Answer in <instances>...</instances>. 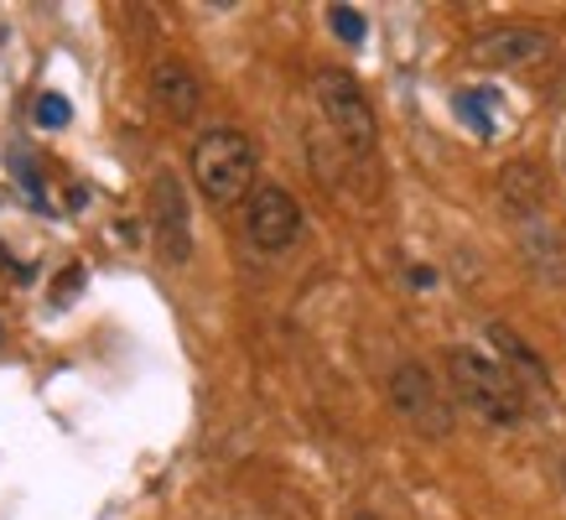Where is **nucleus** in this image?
Segmentation results:
<instances>
[{
	"label": "nucleus",
	"instance_id": "39448f33",
	"mask_svg": "<svg viewBox=\"0 0 566 520\" xmlns=\"http://www.w3.org/2000/svg\"><path fill=\"white\" fill-rule=\"evenodd\" d=\"M244 235L255 250L265 256H281L292 250L296 235H302V204L281 183H260L250 198H244Z\"/></svg>",
	"mask_w": 566,
	"mask_h": 520
},
{
	"label": "nucleus",
	"instance_id": "9d476101",
	"mask_svg": "<svg viewBox=\"0 0 566 520\" xmlns=\"http://www.w3.org/2000/svg\"><path fill=\"white\" fill-rule=\"evenodd\" d=\"M489 339H494V349L504 354V370H510L520 385H525V381H546V364H541V354H535V349L525 344L510 323H489Z\"/></svg>",
	"mask_w": 566,
	"mask_h": 520
},
{
	"label": "nucleus",
	"instance_id": "f03ea898",
	"mask_svg": "<svg viewBox=\"0 0 566 520\" xmlns=\"http://www.w3.org/2000/svg\"><path fill=\"white\" fill-rule=\"evenodd\" d=\"M188 173L213 208L244 204L255 193V173H260L255 141L244 136V131H234V125H213V131H203V136L192 141Z\"/></svg>",
	"mask_w": 566,
	"mask_h": 520
},
{
	"label": "nucleus",
	"instance_id": "423d86ee",
	"mask_svg": "<svg viewBox=\"0 0 566 520\" xmlns=\"http://www.w3.org/2000/svg\"><path fill=\"white\" fill-rule=\"evenodd\" d=\"M151 229H156V250L167 266H188L192 260V219H188V188L172 167H161L151 177Z\"/></svg>",
	"mask_w": 566,
	"mask_h": 520
},
{
	"label": "nucleus",
	"instance_id": "20e7f679",
	"mask_svg": "<svg viewBox=\"0 0 566 520\" xmlns=\"http://www.w3.org/2000/svg\"><path fill=\"white\" fill-rule=\"evenodd\" d=\"M312 89H317V110H323L327 131L344 141L348 156H364V162H369L379 146V121H375L369 94L359 89V79L344 69H317Z\"/></svg>",
	"mask_w": 566,
	"mask_h": 520
},
{
	"label": "nucleus",
	"instance_id": "6e6552de",
	"mask_svg": "<svg viewBox=\"0 0 566 520\" xmlns=\"http://www.w3.org/2000/svg\"><path fill=\"white\" fill-rule=\"evenodd\" d=\"M146 89H151V104L172 125H188L192 115L203 110V84H198V73H192L182 58H156Z\"/></svg>",
	"mask_w": 566,
	"mask_h": 520
},
{
	"label": "nucleus",
	"instance_id": "0eeeda50",
	"mask_svg": "<svg viewBox=\"0 0 566 520\" xmlns=\"http://www.w3.org/2000/svg\"><path fill=\"white\" fill-rule=\"evenodd\" d=\"M556 37L546 27H531V21H504V27H489V32L473 37V63L483 69H535L546 63Z\"/></svg>",
	"mask_w": 566,
	"mask_h": 520
},
{
	"label": "nucleus",
	"instance_id": "9b49d317",
	"mask_svg": "<svg viewBox=\"0 0 566 520\" xmlns=\"http://www.w3.org/2000/svg\"><path fill=\"white\" fill-rule=\"evenodd\" d=\"M32 121L42 125V131H63V125L73 121V104L63 100V94H36V104H32Z\"/></svg>",
	"mask_w": 566,
	"mask_h": 520
},
{
	"label": "nucleus",
	"instance_id": "4468645a",
	"mask_svg": "<svg viewBox=\"0 0 566 520\" xmlns=\"http://www.w3.org/2000/svg\"><path fill=\"white\" fill-rule=\"evenodd\" d=\"M458 115H468V121L479 125V136H494V125H489V115H483V104L473 94H458Z\"/></svg>",
	"mask_w": 566,
	"mask_h": 520
},
{
	"label": "nucleus",
	"instance_id": "f257e3e1",
	"mask_svg": "<svg viewBox=\"0 0 566 520\" xmlns=\"http://www.w3.org/2000/svg\"><path fill=\"white\" fill-rule=\"evenodd\" d=\"M442 364L458 412H468L483 427H499V433L525 422V385L504 370V360H489L479 349H447Z\"/></svg>",
	"mask_w": 566,
	"mask_h": 520
},
{
	"label": "nucleus",
	"instance_id": "7ed1b4c3",
	"mask_svg": "<svg viewBox=\"0 0 566 520\" xmlns=\"http://www.w3.org/2000/svg\"><path fill=\"white\" fill-rule=\"evenodd\" d=\"M385 396H390V412L421 437H452L458 427V401L452 391H442V381L431 375L421 360H400L385 381Z\"/></svg>",
	"mask_w": 566,
	"mask_h": 520
},
{
	"label": "nucleus",
	"instance_id": "ddd939ff",
	"mask_svg": "<svg viewBox=\"0 0 566 520\" xmlns=\"http://www.w3.org/2000/svg\"><path fill=\"white\" fill-rule=\"evenodd\" d=\"M78 287H84V266H69V271L57 277V287H52V302H57V308H69Z\"/></svg>",
	"mask_w": 566,
	"mask_h": 520
},
{
	"label": "nucleus",
	"instance_id": "2eb2a0df",
	"mask_svg": "<svg viewBox=\"0 0 566 520\" xmlns=\"http://www.w3.org/2000/svg\"><path fill=\"white\" fill-rule=\"evenodd\" d=\"M354 520H385V516H375V510H359V516H354Z\"/></svg>",
	"mask_w": 566,
	"mask_h": 520
},
{
	"label": "nucleus",
	"instance_id": "1a4fd4ad",
	"mask_svg": "<svg viewBox=\"0 0 566 520\" xmlns=\"http://www.w3.org/2000/svg\"><path fill=\"white\" fill-rule=\"evenodd\" d=\"M546 173L535 167V162H510L504 173H499V198L504 208L515 214L520 225H535V219H546Z\"/></svg>",
	"mask_w": 566,
	"mask_h": 520
},
{
	"label": "nucleus",
	"instance_id": "f8f14e48",
	"mask_svg": "<svg viewBox=\"0 0 566 520\" xmlns=\"http://www.w3.org/2000/svg\"><path fill=\"white\" fill-rule=\"evenodd\" d=\"M327 21H333V32L344 37V42H354V48H359L364 32H369V27H364V17H359V11H348V6H333V11H327Z\"/></svg>",
	"mask_w": 566,
	"mask_h": 520
}]
</instances>
